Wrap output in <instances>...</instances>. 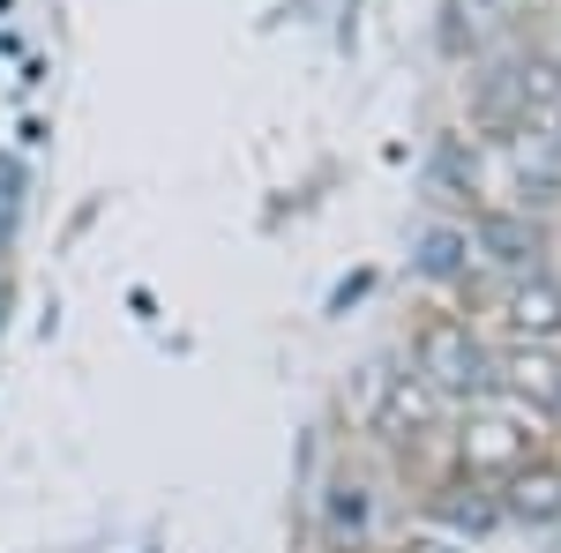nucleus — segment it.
<instances>
[{
  "label": "nucleus",
  "instance_id": "423d86ee",
  "mask_svg": "<svg viewBox=\"0 0 561 553\" xmlns=\"http://www.w3.org/2000/svg\"><path fill=\"white\" fill-rule=\"evenodd\" d=\"M510 509L531 516V523H561V479L554 471H517V502Z\"/></svg>",
  "mask_w": 561,
  "mask_h": 553
},
{
  "label": "nucleus",
  "instance_id": "9d476101",
  "mask_svg": "<svg viewBox=\"0 0 561 553\" xmlns=\"http://www.w3.org/2000/svg\"><path fill=\"white\" fill-rule=\"evenodd\" d=\"M412 553H449V546H412Z\"/></svg>",
  "mask_w": 561,
  "mask_h": 553
},
{
  "label": "nucleus",
  "instance_id": "20e7f679",
  "mask_svg": "<svg viewBox=\"0 0 561 553\" xmlns=\"http://www.w3.org/2000/svg\"><path fill=\"white\" fill-rule=\"evenodd\" d=\"M465 449H472V464H494V471H517L524 464L517 426H502V419H479L472 434H465Z\"/></svg>",
  "mask_w": 561,
  "mask_h": 553
},
{
  "label": "nucleus",
  "instance_id": "7ed1b4c3",
  "mask_svg": "<svg viewBox=\"0 0 561 553\" xmlns=\"http://www.w3.org/2000/svg\"><path fill=\"white\" fill-rule=\"evenodd\" d=\"M502 382H510V396H517L531 419H554L561 426V359L554 352H510V367H502Z\"/></svg>",
  "mask_w": 561,
  "mask_h": 553
},
{
  "label": "nucleus",
  "instance_id": "6e6552de",
  "mask_svg": "<svg viewBox=\"0 0 561 553\" xmlns=\"http://www.w3.org/2000/svg\"><path fill=\"white\" fill-rule=\"evenodd\" d=\"M330 516H337V531H359V523H367V502H359V486H337Z\"/></svg>",
  "mask_w": 561,
  "mask_h": 553
},
{
  "label": "nucleus",
  "instance_id": "0eeeda50",
  "mask_svg": "<svg viewBox=\"0 0 561 553\" xmlns=\"http://www.w3.org/2000/svg\"><path fill=\"white\" fill-rule=\"evenodd\" d=\"M479 240H486V247H502V262H524V247H531V240H524V224H510V217H486V224H479Z\"/></svg>",
  "mask_w": 561,
  "mask_h": 553
},
{
  "label": "nucleus",
  "instance_id": "f257e3e1",
  "mask_svg": "<svg viewBox=\"0 0 561 553\" xmlns=\"http://www.w3.org/2000/svg\"><path fill=\"white\" fill-rule=\"evenodd\" d=\"M412 382L434 389V396H486L494 389V367H486V344L465 330V322H427L412 337Z\"/></svg>",
  "mask_w": 561,
  "mask_h": 553
},
{
  "label": "nucleus",
  "instance_id": "f03ea898",
  "mask_svg": "<svg viewBox=\"0 0 561 553\" xmlns=\"http://www.w3.org/2000/svg\"><path fill=\"white\" fill-rule=\"evenodd\" d=\"M434 419V396L412 375H367V426L382 441H420Z\"/></svg>",
  "mask_w": 561,
  "mask_h": 553
},
{
  "label": "nucleus",
  "instance_id": "1a4fd4ad",
  "mask_svg": "<svg viewBox=\"0 0 561 553\" xmlns=\"http://www.w3.org/2000/svg\"><path fill=\"white\" fill-rule=\"evenodd\" d=\"M427 269H434V277L457 269V240H449V232H434V240H427Z\"/></svg>",
  "mask_w": 561,
  "mask_h": 553
},
{
  "label": "nucleus",
  "instance_id": "39448f33",
  "mask_svg": "<svg viewBox=\"0 0 561 553\" xmlns=\"http://www.w3.org/2000/svg\"><path fill=\"white\" fill-rule=\"evenodd\" d=\"M510 322L517 330H531V337H547V330H561V292L547 285V277H531L517 299H510Z\"/></svg>",
  "mask_w": 561,
  "mask_h": 553
}]
</instances>
